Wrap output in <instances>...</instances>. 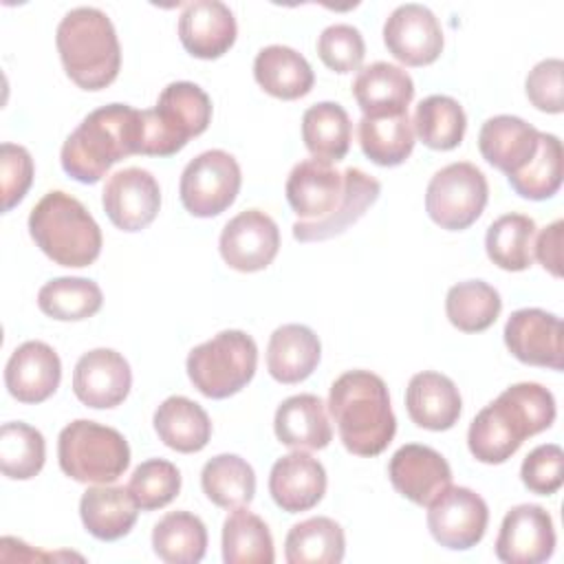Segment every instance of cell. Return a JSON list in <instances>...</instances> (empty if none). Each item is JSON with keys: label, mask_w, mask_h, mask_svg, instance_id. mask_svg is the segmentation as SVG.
<instances>
[{"label": "cell", "mask_w": 564, "mask_h": 564, "mask_svg": "<svg viewBox=\"0 0 564 564\" xmlns=\"http://www.w3.org/2000/svg\"><path fill=\"white\" fill-rule=\"evenodd\" d=\"M286 200L297 220L293 238L300 242L328 240L355 225L379 198L381 183L359 167L335 170L333 163L304 159L286 178Z\"/></svg>", "instance_id": "1"}, {"label": "cell", "mask_w": 564, "mask_h": 564, "mask_svg": "<svg viewBox=\"0 0 564 564\" xmlns=\"http://www.w3.org/2000/svg\"><path fill=\"white\" fill-rule=\"evenodd\" d=\"M553 421L555 399L544 386L513 383L474 416L467 447L476 460L500 465L520 449L527 436L549 430Z\"/></svg>", "instance_id": "2"}, {"label": "cell", "mask_w": 564, "mask_h": 564, "mask_svg": "<svg viewBox=\"0 0 564 564\" xmlns=\"http://www.w3.org/2000/svg\"><path fill=\"white\" fill-rule=\"evenodd\" d=\"M328 412L344 447L355 456H377L394 438L397 419L386 381L370 370L339 375L328 392Z\"/></svg>", "instance_id": "3"}, {"label": "cell", "mask_w": 564, "mask_h": 564, "mask_svg": "<svg viewBox=\"0 0 564 564\" xmlns=\"http://www.w3.org/2000/svg\"><path fill=\"white\" fill-rule=\"evenodd\" d=\"M139 110L128 104H108L88 112L66 137L59 161L79 183H97L121 159L137 154Z\"/></svg>", "instance_id": "4"}, {"label": "cell", "mask_w": 564, "mask_h": 564, "mask_svg": "<svg viewBox=\"0 0 564 564\" xmlns=\"http://www.w3.org/2000/svg\"><path fill=\"white\" fill-rule=\"evenodd\" d=\"M55 44L66 75L79 88L101 90L117 79L121 46L110 18L101 9H70L57 24Z\"/></svg>", "instance_id": "5"}, {"label": "cell", "mask_w": 564, "mask_h": 564, "mask_svg": "<svg viewBox=\"0 0 564 564\" xmlns=\"http://www.w3.org/2000/svg\"><path fill=\"white\" fill-rule=\"evenodd\" d=\"M29 234L44 256L62 267H88L101 253V229L70 194L53 189L29 214Z\"/></svg>", "instance_id": "6"}, {"label": "cell", "mask_w": 564, "mask_h": 564, "mask_svg": "<svg viewBox=\"0 0 564 564\" xmlns=\"http://www.w3.org/2000/svg\"><path fill=\"white\" fill-rule=\"evenodd\" d=\"M212 99L194 82H172L150 110L139 112L137 154L172 156L207 130Z\"/></svg>", "instance_id": "7"}, {"label": "cell", "mask_w": 564, "mask_h": 564, "mask_svg": "<svg viewBox=\"0 0 564 564\" xmlns=\"http://www.w3.org/2000/svg\"><path fill=\"white\" fill-rule=\"evenodd\" d=\"M59 469L77 482L110 485L130 465V445L115 427L77 419L57 438Z\"/></svg>", "instance_id": "8"}, {"label": "cell", "mask_w": 564, "mask_h": 564, "mask_svg": "<svg viewBox=\"0 0 564 564\" xmlns=\"http://www.w3.org/2000/svg\"><path fill=\"white\" fill-rule=\"evenodd\" d=\"M187 377L209 399L240 392L256 375L258 346L245 330H220L187 355Z\"/></svg>", "instance_id": "9"}, {"label": "cell", "mask_w": 564, "mask_h": 564, "mask_svg": "<svg viewBox=\"0 0 564 564\" xmlns=\"http://www.w3.org/2000/svg\"><path fill=\"white\" fill-rule=\"evenodd\" d=\"M489 198L485 174L469 161L441 167L427 183L425 212L447 231H463L474 225Z\"/></svg>", "instance_id": "10"}, {"label": "cell", "mask_w": 564, "mask_h": 564, "mask_svg": "<svg viewBox=\"0 0 564 564\" xmlns=\"http://www.w3.org/2000/svg\"><path fill=\"white\" fill-rule=\"evenodd\" d=\"M242 174L238 161L225 150H207L192 159L178 183L183 207L196 218H212L234 205Z\"/></svg>", "instance_id": "11"}, {"label": "cell", "mask_w": 564, "mask_h": 564, "mask_svg": "<svg viewBox=\"0 0 564 564\" xmlns=\"http://www.w3.org/2000/svg\"><path fill=\"white\" fill-rule=\"evenodd\" d=\"M427 507V529L441 546L467 551L482 540L489 522V509L482 496L469 487L449 485Z\"/></svg>", "instance_id": "12"}, {"label": "cell", "mask_w": 564, "mask_h": 564, "mask_svg": "<svg viewBox=\"0 0 564 564\" xmlns=\"http://www.w3.org/2000/svg\"><path fill=\"white\" fill-rule=\"evenodd\" d=\"M218 249L227 267L240 273H256L267 269L278 256L280 229L269 214L247 209L223 227Z\"/></svg>", "instance_id": "13"}, {"label": "cell", "mask_w": 564, "mask_h": 564, "mask_svg": "<svg viewBox=\"0 0 564 564\" xmlns=\"http://www.w3.org/2000/svg\"><path fill=\"white\" fill-rule=\"evenodd\" d=\"M555 551V529L540 505L511 507L496 538V557L505 564H542Z\"/></svg>", "instance_id": "14"}, {"label": "cell", "mask_w": 564, "mask_h": 564, "mask_svg": "<svg viewBox=\"0 0 564 564\" xmlns=\"http://www.w3.org/2000/svg\"><path fill=\"white\" fill-rule=\"evenodd\" d=\"M386 48L405 66H427L443 51V29L438 18L423 4L397 7L383 24Z\"/></svg>", "instance_id": "15"}, {"label": "cell", "mask_w": 564, "mask_h": 564, "mask_svg": "<svg viewBox=\"0 0 564 564\" xmlns=\"http://www.w3.org/2000/svg\"><path fill=\"white\" fill-rule=\"evenodd\" d=\"M101 205L117 229L141 231L159 214L161 189L148 170L126 167L108 176L101 192Z\"/></svg>", "instance_id": "16"}, {"label": "cell", "mask_w": 564, "mask_h": 564, "mask_svg": "<svg viewBox=\"0 0 564 564\" xmlns=\"http://www.w3.org/2000/svg\"><path fill=\"white\" fill-rule=\"evenodd\" d=\"M502 337L518 361L562 370L564 328L557 315L542 308L513 311L505 324Z\"/></svg>", "instance_id": "17"}, {"label": "cell", "mask_w": 564, "mask_h": 564, "mask_svg": "<svg viewBox=\"0 0 564 564\" xmlns=\"http://www.w3.org/2000/svg\"><path fill=\"white\" fill-rule=\"evenodd\" d=\"M132 386V370L126 357L112 348L84 352L73 370L75 397L95 410L117 408L126 401Z\"/></svg>", "instance_id": "18"}, {"label": "cell", "mask_w": 564, "mask_h": 564, "mask_svg": "<svg viewBox=\"0 0 564 564\" xmlns=\"http://www.w3.org/2000/svg\"><path fill=\"white\" fill-rule=\"evenodd\" d=\"M388 476L392 487L419 507H427L452 485L449 463L436 449L419 443H408L392 454Z\"/></svg>", "instance_id": "19"}, {"label": "cell", "mask_w": 564, "mask_h": 564, "mask_svg": "<svg viewBox=\"0 0 564 564\" xmlns=\"http://www.w3.org/2000/svg\"><path fill=\"white\" fill-rule=\"evenodd\" d=\"M238 35L231 9L220 0L187 2L178 18V40L183 48L198 59L225 55Z\"/></svg>", "instance_id": "20"}, {"label": "cell", "mask_w": 564, "mask_h": 564, "mask_svg": "<svg viewBox=\"0 0 564 564\" xmlns=\"http://www.w3.org/2000/svg\"><path fill=\"white\" fill-rule=\"evenodd\" d=\"M62 361L57 352L37 339L20 344L4 368V383L20 403H42L59 386Z\"/></svg>", "instance_id": "21"}, {"label": "cell", "mask_w": 564, "mask_h": 564, "mask_svg": "<svg viewBox=\"0 0 564 564\" xmlns=\"http://www.w3.org/2000/svg\"><path fill=\"white\" fill-rule=\"evenodd\" d=\"M326 469L311 454L295 449L278 458L269 474V494L286 513L313 509L326 494Z\"/></svg>", "instance_id": "22"}, {"label": "cell", "mask_w": 564, "mask_h": 564, "mask_svg": "<svg viewBox=\"0 0 564 564\" xmlns=\"http://www.w3.org/2000/svg\"><path fill=\"white\" fill-rule=\"evenodd\" d=\"M540 130L513 115L489 117L478 132L482 159L507 176L524 170L538 152Z\"/></svg>", "instance_id": "23"}, {"label": "cell", "mask_w": 564, "mask_h": 564, "mask_svg": "<svg viewBox=\"0 0 564 564\" xmlns=\"http://www.w3.org/2000/svg\"><path fill=\"white\" fill-rule=\"evenodd\" d=\"M405 410L423 430L445 432L456 425L463 401L456 383L434 370L416 372L405 388Z\"/></svg>", "instance_id": "24"}, {"label": "cell", "mask_w": 564, "mask_h": 564, "mask_svg": "<svg viewBox=\"0 0 564 564\" xmlns=\"http://www.w3.org/2000/svg\"><path fill=\"white\" fill-rule=\"evenodd\" d=\"M352 95L361 112L368 117L401 115L408 112L414 97V82L408 70L397 64L372 62L359 68L352 82Z\"/></svg>", "instance_id": "25"}, {"label": "cell", "mask_w": 564, "mask_h": 564, "mask_svg": "<svg viewBox=\"0 0 564 564\" xmlns=\"http://www.w3.org/2000/svg\"><path fill=\"white\" fill-rule=\"evenodd\" d=\"M139 505L128 487L97 485L88 487L79 500V518L84 529L104 542L128 535L137 522Z\"/></svg>", "instance_id": "26"}, {"label": "cell", "mask_w": 564, "mask_h": 564, "mask_svg": "<svg viewBox=\"0 0 564 564\" xmlns=\"http://www.w3.org/2000/svg\"><path fill=\"white\" fill-rule=\"evenodd\" d=\"M322 357L319 337L304 324L278 326L267 346V370L280 383H300L317 368Z\"/></svg>", "instance_id": "27"}, {"label": "cell", "mask_w": 564, "mask_h": 564, "mask_svg": "<svg viewBox=\"0 0 564 564\" xmlns=\"http://www.w3.org/2000/svg\"><path fill=\"white\" fill-rule=\"evenodd\" d=\"M275 436L291 449H324L333 430L326 416V405L315 394H293L284 399L273 419Z\"/></svg>", "instance_id": "28"}, {"label": "cell", "mask_w": 564, "mask_h": 564, "mask_svg": "<svg viewBox=\"0 0 564 564\" xmlns=\"http://www.w3.org/2000/svg\"><path fill=\"white\" fill-rule=\"evenodd\" d=\"M253 77L271 97L293 101L311 93L315 75L302 53L284 44H269L253 59Z\"/></svg>", "instance_id": "29"}, {"label": "cell", "mask_w": 564, "mask_h": 564, "mask_svg": "<svg viewBox=\"0 0 564 564\" xmlns=\"http://www.w3.org/2000/svg\"><path fill=\"white\" fill-rule=\"evenodd\" d=\"M154 430L163 445L181 454L200 452L212 438V421L207 412L192 399L167 397L154 412Z\"/></svg>", "instance_id": "30"}, {"label": "cell", "mask_w": 564, "mask_h": 564, "mask_svg": "<svg viewBox=\"0 0 564 564\" xmlns=\"http://www.w3.org/2000/svg\"><path fill=\"white\" fill-rule=\"evenodd\" d=\"M350 117L335 101H319L302 115V141L313 159L335 163L350 150Z\"/></svg>", "instance_id": "31"}, {"label": "cell", "mask_w": 564, "mask_h": 564, "mask_svg": "<svg viewBox=\"0 0 564 564\" xmlns=\"http://www.w3.org/2000/svg\"><path fill=\"white\" fill-rule=\"evenodd\" d=\"M344 551V529L326 516L293 524L284 540V557L289 564H339Z\"/></svg>", "instance_id": "32"}, {"label": "cell", "mask_w": 564, "mask_h": 564, "mask_svg": "<svg viewBox=\"0 0 564 564\" xmlns=\"http://www.w3.org/2000/svg\"><path fill=\"white\" fill-rule=\"evenodd\" d=\"M357 134L364 154L381 167L401 165L414 150V128L408 112L381 117L364 115Z\"/></svg>", "instance_id": "33"}, {"label": "cell", "mask_w": 564, "mask_h": 564, "mask_svg": "<svg viewBox=\"0 0 564 564\" xmlns=\"http://www.w3.org/2000/svg\"><path fill=\"white\" fill-rule=\"evenodd\" d=\"M200 487L220 509L247 507L256 496V474L238 454H218L203 465Z\"/></svg>", "instance_id": "34"}, {"label": "cell", "mask_w": 564, "mask_h": 564, "mask_svg": "<svg viewBox=\"0 0 564 564\" xmlns=\"http://www.w3.org/2000/svg\"><path fill=\"white\" fill-rule=\"evenodd\" d=\"M152 549L167 564H196L207 551V529L189 511H170L152 529Z\"/></svg>", "instance_id": "35"}, {"label": "cell", "mask_w": 564, "mask_h": 564, "mask_svg": "<svg viewBox=\"0 0 564 564\" xmlns=\"http://www.w3.org/2000/svg\"><path fill=\"white\" fill-rule=\"evenodd\" d=\"M223 560L227 564H271L273 538L260 516L236 507L223 522Z\"/></svg>", "instance_id": "36"}, {"label": "cell", "mask_w": 564, "mask_h": 564, "mask_svg": "<svg viewBox=\"0 0 564 564\" xmlns=\"http://www.w3.org/2000/svg\"><path fill=\"white\" fill-rule=\"evenodd\" d=\"M535 220L524 214H505L496 218L485 236L489 260L505 271H524L533 262Z\"/></svg>", "instance_id": "37"}, {"label": "cell", "mask_w": 564, "mask_h": 564, "mask_svg": "<svg viewBox=\"0 0 564 564\" xmlns=\"http://www.w3.org/2000/svg\"><path fill=\"white\" fill-rule=\"evenodd\" d=\"M500 293L482 280H465L454 284L445 297V313L454 328L463 333L487 330L500 315Z\"/></svg>", "instance_id": "38"}, {"label": "cell", "mask_w": 564, "mask_h": 564, "mask_svg": "<svg viewBox=\"0 0 564 564\" xmlns=\"http://www.w3.org/2000/svg\"><path fill=\"white\" fill-rule=\"evenodd\" d=\"M412 128L427 148L454 150L465 137L467 117L454 97L430 95L419 101Z\"/></svg>", "instance_id": "39"}, {"label": "cell", "mask_w": 564, "mask_h": 564, "mask_svg": "<svg viewBox=\"0 0 564 564\" xmlns=\"http://www.w3.org/2000/svg\"><path fill=\"white\" fill-rule=\"evenodd\" d=\"M104 304V293L88 278H55L37 291V306L44 315L59 322L93 317Z\"/></svg>", "instance_id": "40"}, {"label": "cell", "mask_w": 564, "mask_h": 564, "mask_svg": "<svg viewBox=\"0 0 564 564\" xmlns=\"http://www.w3.org/2000/svg\"><path fill=\"white\" fill-rule=\"evenodd\" d=\"M46 458V443L40 430L11 421L0 427V467L11 480H29L40 474Z\"/></svg>", "instance_id": "41"}, {"label": "cell", "mask_w": 564, "mask_h": 564, "mask_svg": "<svg viewBox=\"0 0 564 564\" xmlns=\"http://www.w3.org/2000/svg\"><path fill=\"white\" fill-rule=\"evenodd\" d=\"M511 189L529 200H546L562 185V143L555 134L540 132L538 152L531 163L513 176H507Z\"/></svg>", "instance_id": "42"}, {"label": "cell", "mask_w": 564, "mask_h": 564, "mask_svg": "<svg viewBox=\"0 0 564 564\" xmlns=\"http://www.w3.org/2000/svg\"><path fill=\"white\" fill-rule=\"evenodd\" d=\"M128 489L139 509L154 511L170 505L181 491V471L165 458L143 460L130 476Z\"/></svg>", "instance_id": "43"}, {"label": "cell", "mask_w": 564, "mask_h": 564, "mask_svg": "<svg viewBox=\"0 0 564 564\" xmlns=\"http://www.w3.org/2000/svg\"><path fill=\"white\" fill-rule=\"evenodd\" d=\"M319 59L335 73H352L366 57V42L352 24H330L317 37Z\"/></svg>", "instance_id": "44"}, {"label": "cell", "mask_w": 564, "mask_h": 564, "mask_svg": "<svg viewBox=\"0 0 564 564\" xmlns=\"http://www.w3.org/2000/svg\"><path fill=\"white\" fill-rule=\"evenodd\" d=\"M524 487L538 496L555 494L564 482V452L555 443L538 445L527 454L520 467Z\"/></svg>", "instance_id": "45"}, {"label": "cell", "mask_w": 564, "mask_h": 564, "mask_svg": "<svg viewBox=\"0 0 564 564\" xmlns=\"http://www.w3.org/2000/svg\"><path fill=\"white\" fill-rule=\"evenodd\" d=\"M33 159L26 148L15 143L0 145V183H2V212L13 209L33 183Z\"/></svg>", "instance_id": "46"}, {"label": "cell", "mask_w": 564, "mask_h": 564, "mask_svg": "<svg viewBox=\"0 0 564 564\" xmlns=\"http://www.w3.org/2000/svg\"><path fill=\"white\" fill-rule=\"evenodd\" d=\"M562 70L564 62L560 57H549L538 62L524 82V90L529 101L551 115H560L564 110V97H562Z\"/></svg>", "instance_id": "47"}, {"label": "cell", "mask_w": 564, "mask_h": 564, "mask_svg": "<svg viewBox=\"0 0 564 564\" xmlns=\"http://www.w3.org/2000/svg\"><path fill=\"white\" fill-rule=\"evenodd\" d=\"M562 227L564 223L562 220H555L551 223L549 227H544L535 242H533V251H535V258L538 262L555 278L562 275Z\"/></svg>", "instance_id": "48"}]
</instances>
